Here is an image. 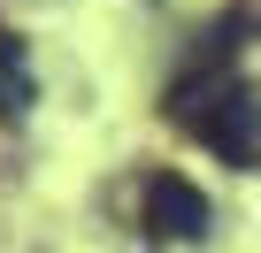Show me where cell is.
<instances>
[{"instance_id": "obj_2", "label": "cell", "mask_w": 261, "mask_h": 253, "mask_svg": "<svg viewBox=\"0 0 261 253\" xmlns=\"http://www.w3.org/2000/svg\"><path fill=\"white\" fill-rule=\"evenodd\" d=\"M139 222H146V238H162V245H200V238L215 230V207H207V192H200L192 177L154 169V177L139 184Z\"/></svg>"}, {"instance_id": "obj_3", "label": "cell", "mask_w": 261, "mask_h": 253, "mask_svg": "<svg viewBox=\"0 0 261 253\" xmlns=\"http://www.w3.org/2000/svg\"><path fill=\"white\" fill-rule=\"evenodd\" d=\"M39 100V77H31V46L16 31H0V123H23Z\"/></svg>"}, {"instance_id": "obj_1", "label": "cell", "mask_w": 261, "mask_h": 253, "mask_svg": "<svg viewBox=\"0 0 261 253\" xmlns=\"http://www.w3.org/2000/svg\"><path fill=\"white\" fill-rule=\"evenodd\" d=\"M169 115L185 123L215 161L261 169V85H253V77L200 69V85H177V92H169Z\"/></svg>"}]
</instances>
